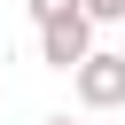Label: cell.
<instances>
[{"mask_svg":"<svg viewBox=\"0 0 125 125\" xmlns=\"http://www.w3.org/2000/svg\"><path fill=\"white\" fill-rule=\"evenodd\" d=\"M78 102H86V109H125V55L94 47V55L78 62Z\"/></svg>","mask_w":125,"mask_h":125,"instance_id":"obj_1","label":"cell"},{"mask_svg":"<svg viewBox=\"0 0 125 125\" xmlns=\"http://www.w3.org/2000/svg\"><path fill=\"white\" fill-rule=\"evenodd\" d=\"M86 55H94V23H86V8L39 31V62H55V70H70V78H78V62H86Z\"/></svg>","mask_w":125,"mask_h":125,"instance_id":"obj_2","label":"cell"},{"mask_svg":"<svg viewBox=\"0 0 125 125\" xmlns=\"http://www.w3.org/2000/svg\"><path fill=\"white\" fill-rule=\"evenodd\" d=\"M23 8H31V23H39V31H47V23H62V16H78V0H23Z\"/></svg>","mask_w":125,"mask_h":125,"instance_id":"obj_3","label":"cell"},{"mask_svg":"<svg viewBox=\"0 0 125 125\" xmlns=\"http://www.w3.org/2000/svg\"><path fill=\"white\" fill-rule=\"evenodd\" d=\"M78 8H86L94 31H102V23H125V0H78Z\"/></svg>","mask_w":125,"mask_h":125,"instance_id":"obj_4","label":"cell"},{"mask_svg":"<svg viewBox=\"0 0 125 125\" xmlns=\"http://www.w3.org/2000/svg\"><path fill=\"white\" fill-rule=\"evenodd\" d=\"M39 125H86V117H39Z\"/></svg>","mask_w":125,"mask_h":125,"instance_id":"obj_5","label":"cell"}]
</instances>
